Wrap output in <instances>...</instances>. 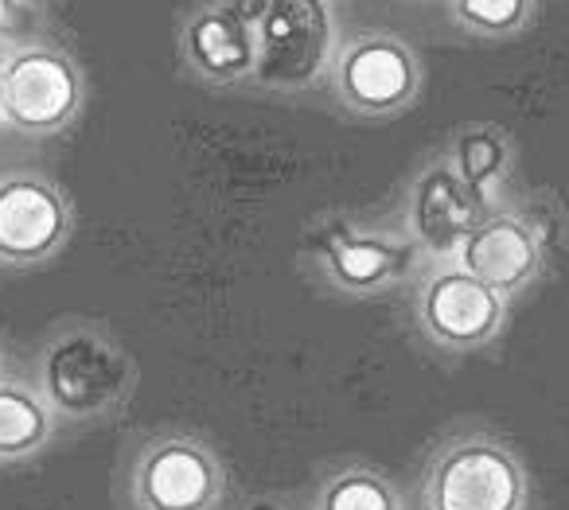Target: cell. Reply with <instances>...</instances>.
I'll list each match as a JSON object with an SVG mask.
<instances>
[{"label":"cell","mask_w":569,"mask_h":510,"mask_svg":"<svg viewBox=\"0 0 569 510\" xmlns=\"http://www.w3.org/2000/svg\"><path fill=\"white\" fill-rule=\"evenodd\" d=\"M36 390L63 421H106L137 390V359L98 320L56 323L36 354Z\"/></svg>","instance_id":"cell-1"},{"label":"cell","mask_w":569,"mask_h":510,"mask_svg":"<svg viewBox=\"0 0 569 510\" xmlns=\"http://www.w3.org/2000/svg\"><path fill=\"white\" fill-rule=\"evenodd\" d=\"M253 40V94L297 98L325 87L343 28L332 0H230Z\"/></svg>","instance_id":"cell-2"},{"label":"cell","mask_w":569,"mask_h":510,"mask_svg":"<svg viewBox=\"0 0 569 510\" xmlns=\"http://www.w3.org/2000/svg\"><path fill=\"white\" fill-rule=\"evenodd\" d=\"M325 87L348 118L390 121L418 106L426 63L406 36L390 28H356L336 43Z\"/></svg>","instance_id":"cell-3"},{"label":"cell","mask_w":569,"mask_h":510,"mask_svg":"<svg viewBox=\"0 0 569 510\" xmlns=\"http://www.w3.org/2000/svg\"><path fill=\"white\" fill-rule=\"evenodd\" d=\"M87 102V71L51 36L4 51V121L17 133L56 137L74 126Z\"/></svg>","instance_id":"cell-4"},{"label":"cell","mask_w":569,"mask_h":510,"mask_svg":"<svg viewBox=\"0 0 569 510\" xmlns=\"http://www.w3.org/2000/svg\"><path fill=\"white\" fill-rule=\"evenodd\" d=\"M421 499L426 510H522L527 471L491 432H457L429 456Z\"/></svg>","instance_id":"cell-5"},{"label":"cell","mask_w":569,"mask_h":510,"mask_svg":"<svg viewBox=\"0 0 569 510\" xmlns=\"http://www.w3.org/2000/svg\"><path fill=\"white\" fill-rule=\"evenodd\" d=\"M309 261L320 281L343 297H379L429 266L406 227L387 230L359 222H328L320 234H312Z\"/></svg>","instance_id":"cell-6"},{"label":"cell","mask_w":569,"mask_h":510,"mask_svg":"<svg viewBox=\"0 0 569 510\" xmlns=\"http://www.w3.org/2000/svg\"><path fill=\"white\" fill-rule=\"evenodd\" d=\"M413 292V320L421 336L445 354H472L496 343L507 328L511 300L460 269L457 261H429Z\"/></svg>","instance_id":"cell-7"},{"label":"cell","mask_w":569,"mask_h":510,"mask_svg":"<svg viewBox=\"0 0 569 510\" xmlns=\"http://www.w3.org/2000/svg\"><path fill=\"white\" fill-rule=\"evenodd\" d=\"M176 59L207 90L253 87V40L230 0H191L176 20Z\"/></svg>","instance_id":"cell-8"},{"label":"cell","mask_w":569,"mask_h":510,"mask_svg":"<svg viewBox=\"0 0 569 510\" xmlns=\"http://www.w3.org/2000/svg\"><path fill=\"white\" fill-rule=\"evenodd\" d=\"M227 487L219 456L188 432L149 440L133 463L137 510H211Z\"/></svg>","instance_id":"cell-9"},{"label":"cell","mask_w":569,"mask_h":510,"mask_svg":"<svg viewBox=\"0 0 569 510\" xmlns=\"http://www.w3.org/2000/svg\"><path fill=\"white\" fill-rule=\"evenodd\" d=\"M491 207L460 180L445 152L429 157L406 183L402 227L421 246L429 261H452L468 230L488 214Z\"/></svg>","instance_id":"cell-10"},{"label":"cell","mask_w":569,"mask_h":510,"mask_svg":"<svg viewBox=\"0 0 569 510\" xmlns=\"http://www.w3.org/2000/svg\"><path fill=\"white\" fill-rule=\"evenodd\" d=\"M74 214L59 183L40 172L0 176V266L32 269L67 246Z\"/></svg>","instance_id":"cell-11"},{"label":"cell","mask_w":569,"mask_h":510,"mask_svg":"<svg viewBox=\"0 0 569 510\" xmlns=\"http://www.w3.org/2000/svg\"><path fill=\"white\" fill-rule=\"evenodd\" d=\"M452 261L511 300V297H519V292H527L530 284L542 277L546 246L530 219L491 207V211L468 230V238L460 242Z\"/></svg>","instance_id":"cell-12"},{"label":"cell","mask_w":569,"mask_h":510,"mask_svg":"<svg viewBox=\"0 0 569 510\" xmlns=\"http://www.w3.org/2000/svg\"><path fill=\"white\" fill-rule=\"evenodd\" d=\"M441 152L460 172V180H465L483 203L496 207V196H499V188H503L507 172H511V160H515L511 133H507L503 126H491V121H472V126H460Z\"/></svg>","instance_id":"cell-13"},{"label":"cell","mask_w":569,"mask_h":510,"mask_svg":"<svg viewBox=\"0 0 569 510\" xmlns=\"http://www.w3.org/2000/svg\"><path fill=\"white\" fill-rule=\"evenodd\" d=\"M56 437V413L28 382L0 378V463H17L48 448Z\"/></svg>","instance_id":"cell-14"},{"label":"cell","mask_w":569,"mask_h":510,"mask_svg":"<svg viewBox=\"0 0 569 510\" xmlns=\"http://www.w3.org/2000/svg\"><path fill=\"white\" fill-rule=\"evenodd\" d=\"M460 36L480 43H503L522 36L538 17V0H445Z\"/></svg>","instance_id":"cell-15"},{"label":"cell","mask_w":569,"mask_h":510,"mask_svg":"<svg viewBox=\"0 0 569 510\" xmlns=\"http://www.w3.org/2000/svg\"><path fill=\"white\" fill-rule=\"evenodd\" d=\"M312 510H398V491L371 468H348L320 487Z\"/></svg>","instance_id":"cell-16"},{"label":"cell","mask_w":569,"mask_h":510,"mask_svg":"<svg viewBox=\"0 0 569 510\" xmlns=\"http://www.w3.org/2000/svg\"><path fill=\"white\" fill-rule=\"evenodd\" d=\"M48 36L43 0H0V51Z\"/></svg>","instance_id":"cell-17"},{"label":"cell","mask_w":569,"mask_h":510,"mask_svg":"<svg viewBox=\"0 0 569 510\" xmlns=\"http://www.w3.org/2000/svg\"><path fill=\"white\" fill-rule=\"evenodd\" d=\"M9 126V121H4V51H0V129Z\"/></svg>","instance_id":"cell-18"},{"label":"cell","mask_w":569,"mask_h":510,"mask_svg":"<svg viewBox=\"0 0 569 510\" xmlns=\"http://www.w3.org/2000/svg\"><path fill=\"white\" fill-rule=\"evenodd\" d=\"M0 378H4V347H0Z\"/></svg>","instance_id":"cell-19"}]
</instances>
